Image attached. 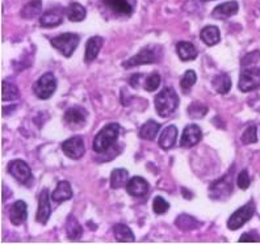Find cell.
Listing matches in <instances>:
<instances>
[{"label":"cell","instance_id":"obj_10","mask_svg":"<svg viewBox=\"0 0 260 244\" xmlns=\"http://www.w3.org/2000/svg\"><path fill=\"white\" fill-rule=\"evenodd\" d=\"M233 175V173H232ZM230 173H226L222 179L216 181L212 187L209 188V194L214 200H221L230 196L233 192V176Z\"/></svg>","mask_w":260,"mask_h":244},{"label":"cell","instance_id":"obj_14","mask_svg":"<svg viewBox=\"0 0 260 244\" xmlns=\"http://www.w3.org/2000/svg\"><path fill=\"white\" fill-rule=\"evenodd\" d=\"M63 13L64 11L62 8H53V10L46 11L40 17V24L44 28H54V26L60 25L63 21Z\"/></svg>","mask_w":260,"mask_h":244},{"label":"cell","instance_id":"obj_13","mask_svg":"<svg viewBox=\"0 0 260 244\" xmlns=\"http://www.w3.org/2000/svg\"><path fill=\"white\" fill-rule=\"evenodd\" d=\"M87 112L80 107H71L64 112V122L74 127H82L86 125Z\"/></svg>","mask_w":260,"mask_h":244},{"label":"cell","instance_id":"obj_17","mask_svg":"<svg viewBox=\"0 0 260 244\" xmlns=\"http://www.w3.org/2000/svg\"><path fill=\"white\" fill-rule=\"evenodd\" d=\"M26 218H28V206H26V203L21 200L16 201L10 210V221L12 222V225L20 226L22 223H25Z\"/></svg>","mask_w":260,"mask_h":244},{"label":"cell","instance_id":"obj_31","mask_svg":"<svg viewBox=\"0 0 260 244\" xmlns=\"http://www.w3.org/2000/svg\"><path fill=\"white\" fill-rule=\"evenodd\" d=\"M175 225L178 226L180 230H183V231H188V230H196V228L200 227L203 223H201L200 221H197L194 217H190L188 216V214H181V216H179L178 218H176Z\"/></svg>","mask_w":260,"mask_h":244},{"label":"cell","instance_id":"obj_27","mask_svg":"<svg viewBox=\"0 0 260 244\" xmlns=\"http://www.w3.org/2000/svg\"><path fill=\"white\" fill-rule=\"evenodd\" d=\"M159 130H160V124L155 122L154 120H150L145 122L140 129V138L145 141H152L158 135Z\"/></svg>","mask_w":260,"mask_h":244},{"label":"cell","instance_id":"obj_22","mask_svg":"<svg viewBox=\"0 0 260 244\" xmlns=\"http://www.w3.org/2000/svg\"><path fill=\"white\" fill-rule=\"evenodd\" d=\"M200 38L208 46H214L221 41V33L219 29L214 25H208L200 32Z\"/></svg>","mask_w":260,"mask_h":244},{"label":"cell","instance_id":"obj_33","mask_svg":"<svg viewBox=\"0 0 260 244\" xmlns=\"http://www.w3.org/2000/svg\"><path fill=\"white\" fill-rule=\"evenodd\" d=\"M17 97H19V88L15 84H12V83H8L4 80L3 95H2L3 101H11V100H15Z\"/></svg>","mask_w":260,"mask_h":244},{"label":"cell","instance_id":"obj_5","mask_svg":"<svg viewBox=\"0 0 260 244\" xmlns=\"http://www.w3.org/2000/svg\"><path fill=\"white\" fill-rule=\"evenodd\" d=\"M57 91V78L53 73H46L38 78L33 86V92L41 100H48Z\"/></svg>","mask_w":260,"mask_h":244},{"label":"cell","instance_id":"obj_23","mask_svg":"<svg viewBox=\"0 0 260 244\" xmlns=\"http://www.w3.org/2000/svg\"><path fill=\"white\" fill-rule=\"evenodd\" d=\"M103 3L118 15L130 16L133 13V8L127 3V0H103Z\"/></svg>","mask_w":260,"mask_h":244},{"label":"cell","instance_id":"obj_2","mask_svg":"<svg viewBox=\"0 0 260 244\" xmlns=\"http://www.w3.org/2000/svg\"><path fill=\"white\" fill-rule=\"evenodd\" d=\"M179 107V96L171 87H166L155 97V109L160 117L171 116Z\"/></svg>","mask_w":260,"mask_h":244},{"label":"cell","instance_id":"obj_25","mask_svg":"<svg viewBox=\"0 0 260 244\" xmlns=\"http://www.w3.org/2000/svg\"><path fill=\"white\" fill-rule=\"evenodd\" d=\"M232 78L225 73H221L213 78V87L217 92L221 95H226V93L232 89Z\"/></svg>","mask_w":260,"mask_h":244},{"label":"cell","instance_id":"obj_26","mask_svg":"<svg viewBox=\"0 0 260 244\" xmlns=\"http://www.w3.org/2000/svg\"><path fill=\"white\" fill-rule=\"evenodd\" d=\"M42 12V0H32L24 6V8L21 10L20 15H21L22 19L25 20H32L35 17L40 16Z\"/></svg>","mask_w":260,"mask_h":244},{"label":"cell","instance_id":"obj_30","mask_svg":"<svg viewBox=\"0 0 260 244\" xmlns=\"http://www.w3.org/2000/svg\"><path fill=\"white\" fill-rule=\"evenodd\" d=\"M66 15L69 20L73 22H80L86 19L87 16V10L82 4L79 3H71L70 6L67 7Z\"/></svg>","mask_w":260,"mask_h":244},{"label":"cell","instance_id":"obj_43","mask_svg":"<svg viewBox=\"0 0 260 244\" xmlns=\"http://www.w3.org/2000/svg\"><path fill=\"white\" fill-rule=\"evenodd\" d=\"M203 2H210V0H203Z\"/></svg>","mask_w":260,"mask_h":244},{"label":"cell","instance_id":"obj_40","mask_svg":"<svg viewBox=\"0 0 260 244\" xmlns=\"http://www.w3.org/2000/svg\"><path fill=\"white\" fill-rule=\"evenodd\" d=\"M260 241V236L256 232H246L239 238V243H256Z\"/></svg>","mask_w":260,"mask_h":244},{"label":"cell","instance_id":"obj_6","mask_svg":"<svg viewBox=\"0 0 260 244\" xmlns=\"http://www.w3.org/2000/svg\"><path fill=\"white\" fill-rule=\"evenodd\" d=\"M255 214V202L254 200H250L246 205H243L242 207H239L238 210H235L233 213L230 218L228 221V227L233 231L241 228L242 226H244L246 223L252 218V216Z\"/></svg>","mask_w":260,"mask_h":244},{"label":"cell","instance_id":"obj_1","mask_svg":"<svg viewBox=\"0 0 260 244\" xmlns=\"http://www.w3.org/2000/svg\"><path fill=\"white\" fill-rule=\"evenodd\" d=\"M118 135H120V125L116 122L108 124L104 126L102 130L99 131L98 135L93 140L92 149L98 154H104L109 149L114 146V143L117 142Z\"/></svg>","mask_w":260,"mask_h":244},{"label":"cell","instance_id":"obj_39","mask_svg":"<svg viewBox=\"0 0 260 244\" xmlns=\"http://www.w3.org/2000/svg\"><path fill=\"white\" fill-rule=\"evenodd\" d=\"M237 184H238V187L241 188L242 190L248 189V187H250L251 184V180H250V176H248V172L246 171V169L239 172L238 179H237Z\"/></svg>","mask_w":260,"mask_h":244},{"label":"cell","instance_id":"obj_29","mask_svg":"<svg viewBox=\"0 0 260 244\" xmlns=\"http://www.w3.org/2000/svg\"><path fill=\"white\" fill-rule=\"evenodd\" d=\"M129 181V172L125 168L113 169L111 173V188L112 189H120L122 187H126Z\"/></svg>","mask_w":260,"mask_h":244},{"label":"cell","instance_id":"obj_8","mask_svg":"<svg viewBox=\"0 0 260 244\" xmlns=\"http://www.w3.org/2000/svg\"><path fill=\"white\" fill-rule=\"evenodd\" d=\"M239 89L242 92H251L260 87V68H244L239 76Z\"/></svg>","mask_w":260,"mask_h":244},{"label":"cell","instance_id":"obj_18","mask_svg":"<svg viewBox=\"0 0 260 244\" xmlns=\"http://www.w3.org/2000/svg\"><path fill=\"white\" fill-rule=\"evenodd\" d=\"M104 40L100 36H93L87 41L86 45V54H84V60L86 62H92L98 57L100 50L103 48Z\"/></svg>","mask_w":260,"mask_h":244},{"label":"cell","instance_id":"obj_20","mask_svg":"<svg viewBox=\"0 0 260 244\" xmlns=\"http://www.w3.org/2000/svg\"><path fill=\"white\" fill-rule=\"evenodd\" d=\"M71 197H73V188H71L70 183L66 180L59 181L55 190L51 193V200L58 203L71 200Z\"/></svg>","mask_w":260,"mask_h":244},{"label":"cell","instance_id":"obj_3","mask_svg":"<svg viewBox=\"0 0 260 244\" xmlns=\"http://www.w3.org/2000/svg\"><path fill=\"white\" fill-rule=\"evenodd\" d=\"M79 42L80 37L76 33H62L50 40L51 46L66 58H70L74 54Z\"/></svg>","mask_w":260,"mask_h":244},{"label":"cell","instance_id":"obj_28","mask_svg":"<svg viewBox=\"0 0 260 244\" xmlns=\"http://www.w3.org/2000/svg\"><path fill=\"white\" fill-rule=\"evenodd\" d=\"M66 235L70 240H79L83 235V228L75 217L70 216L66 222Z\"/></svg>","mask_w":260,"mask_h":244},{"label":"cell","instance_id":"obj_4","mask_svg":"<svg viewBox=\"0 0 260 244\" xmlns=\"http://www.w3.org/2000/svg\"><path fill=\"white\" fill-rule=\"evenodd\" d=\"M162 58V50L158 48H143L138 54L133 55L132 58L122 63V67L125 68H132L136 66H142V64H151L159 62Z\"/></svg>","mask_w":260,"mask_h":244},{"label":"cell","instance_id":"obj_9","mask_svg":"<svg viewBox=\"0 0 260 244\" xmlns=\"http://www.w3.org/2000/svg\"><path fill=\"white\" fill-rule=\"evenodd\" d=\"M62 151L64 152V155H66L67 158L78 160V159H80L84 154H86L84 141H83L82 136L79 135L71 136V138H69V140H66L62 143Z\"/></svg>","mask_w":260,"mask_h":244},{"label":"cell","instance_id":"obj_32","mask_svg":"<svg viewBox=\"0 0 260 244\" xmlns=\"http://www.w3.org/2000/svg\"><path fill=\"white\" fill-rule=\"evenodd\" d=\"M208 113V108L200 101H193L188 107V116L190 118H203Z\"/></svg>","mask_w":260,"mask_h":244},{"label":"cell","instance_id":"obj_37","mask_svg":"<svg viewBox=\"0 0 260 244\" xmlns=\"http://www.w3.org/2000/svg\"><path fill=\"white\" fill-rule=\"evenodd\" d=\"M168 209H170V203H168L163 197L156 196L155 198H154V201H152V210H154L155 214H159V216H160V214H165V213L168 212Z\"/></svg>","mask_w":260,"mask_h":244},{"label":"cell","instance_id":"obj_42","mask_svg":"<svg viewBox=\"0 0 260 244\" xmlns=\"http://www.w3.org/2000/svg\"><path fill=\"white\" fill-rule=\"evenodd\" d=\"M181 192H183V194H184V198H187V200H190V198H192V193H188L187 192V189H185V188H183V189H181Z\"/></svg>","mask_w":260,"mask_h":244},{"label":"cell","instance_id":"obj_12","mask_svg":"<svg viewBox=\"0 0 260 244\" xmlns=\"http://www.w3.org/2000/svg\"><path fill=\"white\" fill-rule=\"evenodd\" d=\"M203 140V130L200 126H197L194 124H190L184 127L183 130V135L180 140V146L181 147H193L196 146L197 143H200Z\"/></svg>","mask_w":260,"mask_h":244},{"label":"cell","instance_id":"obj_36","mask_svg":"<svg viewBox=\"0 0 260 244\" xmlns=\"http://www.w3.org/2000/svg\"><path fill=\"white\" fill-rule=\"evenodd\" d=\"M160 82H162L160 75L158 73H152L151 75L147 76L146 82H145V89L149 91V92H154L160 86Z\"/></svg>","mask_w":260,"mask_h":244},{"label":"cell","instance_id":"obj_21","mask_svg":"<svg viewBox=\"0 0 260 244\" xmlns=\"http://www.w3.org/2000/svg\"><path fill=\"white\" fill-rule=\"evenodd\" d=\"M176 53L183 62L196 59L197 55H199V51L194 48V45L185 41H181L176 45Z\"/></svg>","mask_w":260,"mask_h":244},{"label":"cell","instance_id":"obj_7","mask_svg":"<svg viewBox=\"0 0 260 244\" xmlns=\"http://www.w3.org/2000/svg\"><path fill=\"white\" fill-rule=\"evenodd\" d=\"M8 172L13 176L15 180H17L20 184L30 187L33 184L32 169L21 159H15L8 164Z\"/></svg>","mask_w":260,"mask_h":244},{"label":"cell","instance_id":"obj_16","mask_svg":"<svg viewBox=\"0 0 260 244\" xmlns=\"http://www.w3.org/2000/svg\"><path fill=\"white\" fill-rule=\"evenodd\" d=\"M239 10V6L237 2L232 0V2H225V3L219 4L217 6L212 12V16L214 19H218V20H226L229 17L234 16L238 13Z\"/></svg>","mask_w":260,"mask_h":244},{"label":"cell","instance_id":"obj_19","mask_svg":"<svg viewBox=\"0 0 260 244\" xmlns=\"http://www.w3.org/2000/svg\"><path fill=\"white\" fill-rule=\"evenodd\" d=\"M178 127L174 125H170L163 130V133L159 136V146L162 147L163 150H170L174 147L178 140Z\"/></svg>","mask_w":260,"mask_h":244},{"label":"cell","instance_id":"obj_15","mask_svg":"<svg viewBox=\"0 0 260 244\" xmlns=\"http://www.w3.org/2000/svg\"><path fill=\"white\" fill-rule=\"evenodd\" d=\"M126 192L133 197H143L149 192V183L141 176H134L126 184Z\"/></svg>","mask_w":260,"mask_h":244},{"label":"cell","instance_id":"obj_24","mask_svg":"<svg viewBox=\"0 0 260 244\" xmlns=\"http://www.w3.org/2000/svg\"><path fill=\"white\" fill-rule=\"evenodd\" d=\"M113 235L116 240L120 243H133L136 240L133 231L124 223H117L113 227Z\"/></svg>","mask_w":260,"mask_h":244},{"label":"cell","instance_id":"obj_35","mask_svg":"<svg viewBox=\"0 0 260 244\" xmlns=\"http://www.w3.org/2000/svg\"><path fill=\"white\" fill-rule=\"evenodd\" d=\"M243 145H251V143H256L257 134H256V126L255 125H250L246 127V130L243 131L241 138Z\"/></svg>","mask_w":260,"mask_h":244},{"label":"cell","instance_id":"obj_41","mask_svg":"<svg viewBox=\"0 0 260 244\" xmlns=\"http://www.w3.org/2000/svg\"><path fill=\"white\" fill-rule=\"evenodd\" d=\"M140 78H141L140 74H138V75L134 74V75L130 78V86L133 87V88H137V87H138V79H140Z\"/></svg>","mask_w":260,"mask_h":244},{"label":"cell","instance_id":"obj_34","mask_svg":"<svg viewBox=\"0 0 260 244\" xmlns=\"http://www.w3.org/2000/svg\"><path fill=\"white\" fill-rule=\"evenodd\" d=\"M196 82H197L196 73H194L193 70H188L187 73L183 75V78H181V82H180L181 89H183V91H189V89L196 84Z\"/></svg>","mask_w":260,"mask_h":244},{"label":"cell","instance_id":"obj_38","mask_svg":"<svg viewBox=\"0 0 260 244\" xmlns=\"http://www.w3.org/2000/svg\"><path fill=\"white\" fill-rule=\"evenodd\" d=\"M260 58V51L259 50H255L252 53H248L247 55H244L243 59L241 60V64L243 67H247V66H252L255 64L259 60Z\"/></svg>","mask_w":260,"mask_h":244},{"label":"cell","instance_id":"obj_11","mask_svg":"<svg viewBox=\"0 0 260 244\" xmlns=\"http://www.w3.org/2000/svg\"><path fill=\"white\" fill-rule=\"evenodd\" d=\"M50 198L51 196L49 194L48 189H44L40 193L38 197V209L37 214H36V221L41 225H46L50 218L51 214V206H50Z\"/></svg>","mask_w":260,"mask_h":244}]
</instances>
